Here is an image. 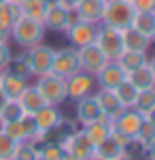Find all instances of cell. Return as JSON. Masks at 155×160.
<instances>
[{
  "instance_id": "obj_54",
  "label": "cell",
  "mask_w": 155,
  "mask_h": 160,
  "mask_svg": "<svg viewBox=\"0 0 155 160\" xmlns=\"http://www.w3.org/2000/svg\"><path fill=\"white\" fill-rule=\"evenodd\" d=\"M0 75H2V71H0Z\"/></svg>"
},
{
  "instance_id": "obj_5",
  "label": "cell",
  "mask_w": 155,
  "mask_h": 160,
  "mask_svg": "<svg viewBox=\"0 0 155 160\" xmlns=\"http://www.w3.org/2000/svg\"><path fill=\"white\" fill-rule=\"evenodd\" d=\"M53 56H55V49H53V47H49V45H43V43H38V45H34V47H30V49L24 53L30 75H34V77H40V75L51 73Z\"/></svg>"
},
{
  "instance_id": "obj_10",
  "label": "cell",
  "mask_w": 155,
  "mask_h": 160,
  "mask_svg": "<svg viewBox=\"0 0 155 160\" xmlns=\"http://www.w3.org/2000/svg\"><path fill=\"white\" fill-rule=\"evenodd\" d=\"M66 32V37L70 41V45L74 49H79V47H85V45H92L96 41V34H98V26L96 24H89V22H77V24H72L70 28H66L64 30Z\"/></svg>"
},
{
  "instance_id": "obj_30",
  "label": "cell",
  "mask_w": 155,
  "mask_h": 160,
  "mask_svg": "<svg viewBox=\"0 0 155 160\" xmlns=\"http://www.w3.org/2000/svg\"><path fill=\"white\" fill-rule=\"evenodd\" d=\"M155 107V88H147V90H138V96H136V102H134V109L140 111V113H147L149 109Z\"/></svg>"
},
{
  "instance_id": "obj_23",
  "label": "cell",
  "mask_w": 155,
  "mask_h": 160,
  "mask_svg": "<svg viewBox=\"0 0 155 160\" xmlns=\"http://www.w3.org/2000/svg\"><path fill=\"white\" fill-rule=\"evenodd\" d=\"M125 152L128 149H123L113 137H106L102 143H98L94 148V154H98L100 158H104V160H115V158H119L121 154H125Z\"/></svg>"
},
{
  "instance_id": "obj_43",
  "label": "cell",
  "mask_w": 155,
  "mask_h": 160,
  "mask_svg": "<svg viewBox=\"0 0 155 160\" xmlns=\"http://www.w3.org/2000/svg\"><path fill=\"white\" fill-rule=\"evenodd\" d=\"M144 152L149 154V158H155V139H153V141H151V143H149V148L144 149Z\"/></svg>"
},
{
  "instance_id": "obj_52",
  "label": "cell",
  "mask_w": 155,
  "mask_h": 160,
  "mask_svg": "<svg viewBox=\"0 0 155 160\" xmlns=\"http://www.w3.org/2000/svg\"><path fill=\"white\" fill-rule=\"evenodd\" d=\"M125 2H132V0H125Z\"/></svg>"
},
{
  "instance_id": "obj_41",
  "label": "cell",
  "mask_w": 155,
  "mask_h": 160,
  "mask_svg": "<svg viewBox=\"0 0 155 160\" xmlns=\"http://www.w3.org/2000/svg\"><path fill=\"white\" fill-rule=\"evenodd\" d=\"M60 2L66 7V9H77V4H79L81 0H60Z\"/></svg>"
},
{
  "instance_id": "obj_24",
  "label": "cell",
  "mask_w": 155,
  "mask_h": 160,
  "mask_svg": "<svg viewBox=\"0 0 155 160\" xmlns=\"http://www.w3.org/2000/svg\"><path fill=\"white\" fill-rule=\"evenodd\" d=\"M115 94H117V98L123 102V107L128 109V107H134V102H136V96H138V88L132 83L130 79H123L119 86L113 90Z\"/></svg>"
},
{
  "instance_id": "obj_4",
  "label": "cell",
  "mask_w": 155,
  "mask_h": 160,
  "mask_svg": "<svg viewBox=\"0 0 155 160\" xmlns=\"http://www.w3.org/2000/svg\"><path fill=\"white\" fill-rule=\"evenodd\" d=\"M96 45L104 51L108 60H117L121 53H123V34L121 30L113 28V26H106V24H100L98 26V34H96Z\"/></svg>"
},
{
  "instance_id": "obj_44",
  "label": "cell",
  "mask_w": 155,
  "mask_h": 160,
  "mask_svg": "<svg viewBox=\"0 0 155 160\" xmlns=\"http://www.w3.org/2000/svg\"><path fill=\"white\" fill-rule=\"evenodd\" d=\"M147 64H149V68H151V73H153V77H155V58L147 60Z\"/></svg>"
},
{
  "instance_id": "obj_48",
  "label": "cell",
  "mask_w": 155,
  "mask_h": 160,
  "mask_svg": "<svg viewBox=\"0 0 155 160\" xmlns=\"http://www.w3.org/2000/svg\"><path fill=\"white\" fill-rule=\"evenodd\" d=\"M87 160H104V158H100L98 154H94V156H89V158H87Z\"/></svg>"
},
{
  "instance_id": "obj_26",
  "label": "cell",
  "mask_w": 155,
  "mask_h": 160,
  "mask_svg": "<svg viewBox=\"0 0 155 160\" xmlns=\"http://www.w3.org/2000/svg\"><path fill=\"white\" fill-rule=\"evenodd\" d=\"M132 28L151 38L153 28H155V13H136L134 19H132Z\"/></svg>"
},
{
  "instance_id": "obj_16",
  "label": "cell",
  "mask_w": 155,
  "mask_h": 160,
  "mask_svg": "<svg viewBox=\"0 0 155 160\" xmlns=\"http://www.w3.org/2000/svg\"><path fill=\"white\" fill-rule=\"evenodd\" d=\"M26 86H28V79H24V77H17L9 71H2V75H0V90L9 100L19 98L21 92L26 90Z\"/></svg>"
},
{
  "instance_id": "obj_34",
  "label": "cell",
  "mask_w": 155,
  "mask_h": 160,
  "mask_svg": "<svg viewBox=\"0 0 155 160\" xmlns=\"http://www.w3.org/2000/svg\"><path fill=\"white\" fill-rule=\"evenodd\" d=\"M17 141H13L9 135H4L0 130V160H13V154L17 149Z\"/></svg>"
},
{
  "instance_id": "obj_21",
  "label": "cell",
  "mask_w": 155,
  "mask_h": 160,
  "mask_svg": "<svg viewBox=\"0 0 155 160\" xmlns=\"http://www.w3.org/2000/svg\"><path fill=\"white\" fill-rule=\"evenodd\" d=\"M17 100H19V105L24 107V111L28 113V115H34L40 107L47 105L45 98H43V94L38 92V88H36V86H26V90L21 92V96H19Z\"/></svg>"
},
{
  "instance_id": "obj_6",
  "label": "cell",
  "mask_w": 155,
  "mask_h": 160,
  "mask_svg": "<svg viewBox=\"0 0 155 160\" xmlns=\"http://www.w3.org/2000/svg\"><path fill=\"white\" fill-rule=\"evenodd\" d=\"M81 71V64H79V53L77 49L72 47H66V49L55 51L53 56V64H51V73L53 75H60L64 79L72 77L74 73Z\"/></svg>"
},
{
  "instance_id": "obj_27",
  "label": "cell",
  "mask_w": 155,
  "mask_h": 160,
  "mask_svg": "<svg viewBox=\"0 0 155 160\" xmlns=\"http://www.w3.org/2000/svg\"><path fill=\"white\" fill-rule=\"evenodd\" d=\"M117 62H119V66L125 73H130V71L138 68L140 64L147 62V53H140V51H123L119 58H117Z\"/></svg>"
},
{
  "instance_id": "obj_11",
  "label": "cell",
  "mask_w": 155,
  "mask_h": 160,
  "mask_svg": "<svg viewBox=\"0 0 155 160\" xmlns=\"http://www.w3.org/2000/svg\"><path fill=\"white\" fill-rule=\"evenodd\" d=\"M32 118H34L38 130L45 132V135L53 132V130H58L62 124H64V115H62V111L58 109L55 105H45V107H40Z\"/></svg>"
},
{
  "instance_id": "obj_19",
  "label": "cell",
  "mask_w": 155,
  "mask_h": 160,
  "mask_svg": "<svg viewBox=\"0 0 155 160\" xmlns=\"http://www.w3.org/2000/svg\"><path fill=\"white\" fill-rule=\"evenodd\" d=\"M143 120H144V115L140 113V111H136L134 107H128V109H123V113H121L117 120H113V124H115L117 128H121L123 132H128V135L134 137L136 132H138Z\"/></svg>"
},
{
  "instance_id": "obj_1",
  "label": "cell",
  "mask_w": 155,
  "mask_h": 160,
  "mask_svg": "<svg viewBox=\"0 0 155 160\" xmlns=\"http://www.w3.org/2000/svg\"><path fill=\"white\" fill-rule=\"evenodd\" d=\"M47 34V28L43 22L32 19V17H17V22L11 26V38L24 49H30L38 43H43V38Z\"/></svg>"
},
{
  "instance_id": "obj_50",
  "label": "cell",
  "mask_w": 155,
  "mask_h": 160,
  "mask_svg": "<svg viewBox=\"0 0 155 160\" xmlns=\"http://www.w3.org/2000/svg\"><path fill=\"white\" fill-rule=\"evenodd\" d=\"M47 4H53V2H60V0H45Z\"/></svg>"
},
{
  "instance_id": "obj_12",
  "label": "cell",
  "mask_w": 155,
  "mask_h": 160,
  "mask_svg": "<svg viewBox=\"0 0 155 160\" xmlns=\"http://www.w3.org/2000/svg\"><path fill=\"white\" fill-rule=\"evenodd\" d=\"M94 83H96L94 75L85 73V71L74 73L72 77L66 79V92H68V98L79 100V98H83V96H87V94H92Z\"/></svg>"
},
{
  "instance_id": "obj_45",
  "label": "cell",
  "mask_w": 155,
  "mask_h": 160,
  "mask_svg": "<svg viewBox=\"0 0 155 160\" xmlns=\"http://www.w3.org/2000/svg\"><path fill=\"white\" fill-rule=\"evenodd\" d=\"M7 96H4V94H2V90H0V111H2V107H4V102H7Z\"/></svg>"
},
{
  "instance_id": "obj_3",
  "label": "cell",
  "mask_w": 155,
  "mask_h": 160,
  "mask_svg": "<svg viewBox=\"0 0 155 160\" xmlns=\"http://www.w3.org/2000/svg\"><path fill=\"white\" fill-rule=\"evenodd\" d=\"M36 88H38V92L43 94V98H45L47 105H55V107H60L62 102L68 98V92H66V79L60 77V75H53V73L40 75Z\"/></svg>"
},
{
  "instance_id": "obj_14",
  "label": "cell",
  "mask_w": 155,
  "mask_h": 160,
  "mask_svg": "<svg viewBox=\"0 0 155 160\" xmlns=\"http://www.w3.org/2000/svg\"><path fill=\"white\" fill-rule=\"evenodd\" d=\"M100 105H98V98H96V94H87L83 98L77 100V120L81 126H87V124L96 122L98 118H100Z\"/></svg>"
},
{
  "instance_id": "obj_13",
  "label": "cell",
  "mask_w": 155,
  "mask_h": 160,
  "mask_svg": "<svg viewBox=\"0 0 155 160\" xmlns=\"http://www.w3.org/2000/svg\"><path fill=\"white\" fill-rule=\"evenodd\" d=\"M68 13H70V9H66L62 2L47 4V11L43 15V24H45L47 30L64 32V30L68 28Z\"/></svg>"
},
{
  "instance_id": "obj_46",
  "label": "cell",
  "mask_w": 155,
  "mask_h": 160,
  "mask_svg": "<svg viewBox=\"0 0 155 160\" xmlns=\"http://www.w3.org/2000/svg\"><path fill=\"white\" fill-rule=\"evenodd\" d=\"M115 160H134V158H132L130 154H128V152H125V154H121L119 158H115Z\"/></svg>"
},
{
  "instance_id": "obj_42",
  "label": "cell",
  "mask_w": 155,
  "mask_h": 160,
  "mask_svg": "<svg viewBox=\"0 0 155 160\" xmlns=\"http://www.w3.org/2000/svg\"><path fill=\"white\" fill-rule=\"evenodd\" d=\"M144 120H147V122H151V124L155 126V107H153V109H149L147 113H144Z\"/></svg>"
},
{
  "instance_id": "obj_39",
  "label": "cell",
  "mask_w": 155,
  "mask_h": 160,
  "mask_svg": "<svg viewBox=\"0 0 155 160\" xmlns=\"http://www.w3.org/2000/svg\"><path fill=\"white\" fill-rule=\"evenodd\" d=\"M11 60H13V56H11L9 45H7V43H0V71H4Z\"/></svg>"
},
{
  "instance_id": "obj_29",
  "label": "cell",
  "mask_w": 155,
  "mask_h": 160,
  "mask_svg": "<svg viewBox=\"0 0 155 160\" xmlns=\"http://www.w3.org/2000/svg\"><path fill=\"white\" fill-rule=\"evenodd\" d=\"M17 17H21V9H19V4L9 2V0L0 2V24H4V26L11 28V26L17 22Z\"/></svg>"
},
{
  "instance_id": "obj_37",
  "label": "cell",
  "mask_w": 155,
  "mask_h": 160,
  "mask_svg": "<svg viewBox=\"0 0 155 160\" xmlns=\"http://www.w3.org/2000/svg\"><path fill=\"white\" fill-rule=\"evenodd\" d=\"M4 71H9V73L17 75V77H24V79H28L30 77V71H28V64H26V58H19L17 62H9V66L4 68Z\"/></svg>"
},
{
  "instance_id": "obj_22",
  "label": "cell",
  "mask_w": 155,
  "mask_h": 160,
  "mask_svg": "<svg viewBox=\"0 0 155 160\" xmlns=\"http://www.w3.org/2000/svg\"><path fill=\"white\" fill-rule=\"evenodd\" d=\"M128 79H130L134 86L138 88V90H147V88H155V77L151 73V68H149V64L144 62L140 64L138 68H134L128 73Z\"/></svg>"
},
{
  "instance_id": "obj_33",
  "label": "cell",
  "mask_w": 155,
  "mask_h": 160,
  "mask_svg": "<svg viewBox=\"0 0 155 160\" xmlns=\"http://www.w3.org/2000/svg\"><path fill=\"white\" fill-rule=\"evenodd\" d=\"M66 156V152L60 143H47L43 148H38V160H62Z\"/></svg>"
},
{
  "instance_id": "obj_28",
  "label": "cell",
  "mask_w": 155,
  "mask_h": 160,
  "mask_svg": "<svg viewBox=\"0 0 155 160\" xmlns=\"http://www.w3.org/2000/svg\"><path fill=\"white\" fill-rule=\"evenodd\" d=\"M19 9H21V15L43 22V15L47 11V2H45V0H24V2L19 4Z\"/></svg>"
},
{
  "instance_id": "obj_20",
  "label": "cell",
  "mask_w": 155,
  "mask_h": 160,
  "mask_svg": "<svg viewBox=\"0 0 155 160\" xmlns=\"http://www.w3.org/2000/svg\"><path fill=\"white\" fill-rule=\"evenodd\" d=\"M121 34H123V49L125 51H140V53H147V49L151 47V38L144 37L143 32H138V30H134V28H125V30H121Z\"/></svg>"
},
{
  "instance_id": "obj_51",
  "label": "cell",
  "mask_w": 155,
  "mask_h": 160,
  "mask_svg": "<svg viewBox=\"0 0 155 160\" xmlns=\"http://www.w3.org/2000/svg\"><path fill=\"white\" fill-rule=\"evenodd\" d=\"M151 41H155V28H153V34H151Z\"/></svg>"
},
{
  "instance_id": "obj_2",
  "label": "cell",
  "mask_w": 155,
  "mask_h": 160,
  "mask_svg": "<svg viewBox=\"0 0 155 160\" xmlns=\"http://www.w3.org/2000/svg\"><path fill=\"white\" fill-rule=\"evenodd\" d=\"M134 15H136V11L132 7V2H125V0H106L102 24L113 26L117 30H125V28L132 26Z\"/></svg>"
},
{
  "instance_id": "obj_35",
  "label": "cell",
  "mask_w": 155,
  "mask_h": 160,
  "mask_svg": "<svg viewBox=\"0 0 155 160\" xmlns=\"http://www.w3.org/2000/svg\"><path fill=\"white\" fill-rule=\"evenodd\" d=\"M0 130H2L4 135H9L13 141H17V143L26 141V132H24V124H21V120H19V122H11V124H2Z\"/></svg>"
},
{
  "instance_id": "obj_7",
  "label": "cell",
  "mask_w": 155,
  "mask_h": 160,
  "mask_svg": "<svg viewBox=\"0 0 155 160\" xmlns=\"http://www.w3.org/2000/svg\"><path fill=\"white\" fill-rule=\"evenodd\" d=\"M60 145L64 148L66 154H70L79 160H87L89 156H94V145H92V141L87 139V135L83 130H79L74 135H66L60 141Z\"/></svg>"
},
{
  "instance_id": "obj_18",
  "label": "cell",
  "mask_w": 155,
  "mask_h": 160,
  "mask_svg": "<svg viewBox=\"0 0 155 160\" xmlns=\"http://www.w3.org/2000/svg\"><path fill=\"white\" fill-rule=\"evenodd\" d=\"M96 98H98V105H100V109L104 115H108L110 120H117L121 113H123V102L117 98V94L113 92V90H100L98 94H96Z\"/></svg>"
},
{
  "instance_id": "obj_9",
  "label": "cell",
  "mask_w": 155,
  "mask_h": 160,
  "mask_svg": "<svg viewBox=\"0 0 155 160\" xmlns=\"http://www.w3.org/2000/svg\"><path fill=\"white\" fill-rule=\"evenodd\" d=\"M96 83L100 86V90H115L123 79H128V73L119 66L117 60H108L98 73L94 75Z\"/></svg>"
},
{
  "instance_id": "obj_31",
  "label": "cell",
  "mask_w": 155,
  "mask_h": 160,
  "mask_svg": "<svg viewBox=\"0 0 155 160\" xmlns=\"http://www.w3.org/2000/svg\"><path fill=\"white\" fill-rule=\"evenodd\" d=\"M155 139V126L151 122H147V120H143V124H140V128H138V132L134 135V143H138L143 149L149 148V143Z\"/></svg>"
},
{
  "instance_id": "obj_32",
  "label": "cell",
  "mask_w": 155,
  "mask_h": 160,
  "mask_svg": "<svg viewBox=\"0 0 155 160\" xmlns=\"http://www.w3.org/2000/svg\"><path fill=\"white\" fill-rule=\"evenodd\" d=\"M13 160H38V148L32 141H21L13 154Z\"/></svg>"
},
{
  "instance_id": "obj_49",
  "label": "cell",
  "mask_w": 155,
  "mask_h": 160,
  "mask_svg": "<svg viewBox=\"0 0 155 160\" xmlns=\"http://www.w3.org/2000/svg\"><path fill=\"white\" fill-rule=\"evenodd\" d=\"M9 2H15V4H21L24 0H9Z\"/></svg>"
},
{
  "instance_id": "obj_40",
  "label": "cell",
  "mask_w": 155,
  "mask_h": 160,
  "mask_svg": "<svg viewBox=\"0 0 155 160\" xmlns=\"http://www.w3.org/2000/svg\"><path fill=\"white\" fill-rule=\"evenodd\" d=\"M11 38V28L4 24H0V43H7Z\"/></svg>"
},
{
  "instance_id": "obj_55",
  "label": "cell",
  "mask_w": 155,
  "mask_h": 160,
  "mask_svg": "<svg viewBox=\"0 0 155 160\" xmlns=\"http://www.w3.org/2000/svg\"><path fill=\"white\" fill-rule=\"evenodd\" d=\"M151 160H155V158H151Z\"/></svg>"
},
{
  "instance_id": "obj_47",
  "label": "cell",
  "mask_w": 155,
  "mask_h": 160,
  "mask_svg": "<svg viewBox=\"0 0 155 160\" xmlns=\"http://www.w3.org/2000/svg\"><path fill=\"white\" fill-rule=\"evenodd\" d=\"M62 160H79V158H74V156H70V154H66V156H64Z\"/></svg>"
},
{
  "instance_id": "obj_53",
  "label": "cell",
  "mask_w": 155,
  "mask_h": 160,
  "mask_svg": "<svg viewBox=\"0 0 155 160\" xmlns=\"http://www.w3.org/2000/svg\"><path fill=\"white\" fill-rule=\"evenodd\" d=\"M0 2H4V0H0Z\"/></svg>"
},
{
  "instance_id": "obj_17",
  "label": "cell",
  "mask_w": 155,
  "mask_h": 160,
  "mask_svg": "<svg viewBox=\"0 0 155 160\" xmlns=\"http://www.w3.org/2000/svg\"><path fill=\"white\" fill-rule=\"evenodd\" d=\"M110 126H113V120H110L108 115H104V113H100V118H98L96 122L83 126V132L87 135V139L92 141V145L96 148L98 143H102V141L108 137V132H110Z\"/></svg>"
},
{
  "instance_id": "obj_15",
  "label": "cell",
  "mask_w": 155,
  "mask_h": 160,
  "mask_svg": "<svg viewBox=\"0 0 155 160\" xmlns=\"http://www.w3.org/2000/svg\"><path fill=\"white\" fill-rule=\"evenodd\" d=\"M104 0H81L77 4L74 13L79 15L81 22H89V24L100 26L102 24V15H104Z\"/></svg>"
},
{
  "instance_id": "obj_36",
  "label": "cell",
  "mask_w": 155,
  "mask_h": 160,
  "mask_svg": "<svg viewBox=\"0 0 155 160\" xmlns=\"http://www.w3.org/2000/svg\"><path fill=\"white\" fill-rule=\"evenodd\" d=\"M108 137H113V139H115V141H117V143H119L123 149H130L132 145H134V137L128 135V132H123V130H121V128H117L115 124L110 126V132H108Z\"/></svg>"
},
{
  "instance_id": "obj_56",
  "label": "cell",
  "mask_w": 155,
  "mask_h": 160,
  "mask_svg": "<svg viewBox=\"0 0 155 160\" xmlns=\"http://www.w3.org/2000/svg\"><path fill=\"white\" fill-rule=\"evenodd\" d=\"M104 2H106V0H104Z\"/></svg>"
},
{
  "instance_id": "obj_25",
  "label": "cell",
  "mask_w": 155,
  "mask_h": 160,
  "mask_svg": "<svg viewBox=\"0 0 155 160\" xmlns=\"http://www.w3.org/2000/svg\"><path fill=\"white\" fill-rule=\"evenodd\" d=\"M24 115H26V111L19 105V100H7L2 111H0V126L2 124H11V122H19Z\"/></svg>"
},
{
  "instance_id": "obj_38",
  "label": "cell",
  "mask_w": 155,
  "mask_h": 160,
  "mask_svg": "<svg viewBox=\"0 0 155 160\" xmlns=\"http://www.w3.org/2000/svg\"><path fill=\"white\" fill-rule=\"evenodd\" d=\"M136 13H155V0H132Z\"/></svg>"
},
{
  "instance_id": "obj_8",
  "label": "cell",
  "mask_w": 155,
  "mask_h": 160,
  "mask_svg": "<svg viewBox=\"0 0 155 160\" xmlns=\"http://www.w3.org/2000/svg\"><path fill=\"white\" fill-rule=\"evenodd\" d=\"M77 53H79V64H81V71H85V73H89V75H96L108 62V58L104 56V51L100 49L96 43L85 45V47H79V49H77Z\"/></svg>"
}]
</instances>
